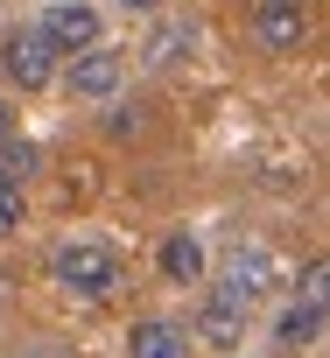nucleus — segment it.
<instances>
[{
	"label": "nucleus",
	"mask_w": 330,
	"mask_h": 358,
	"mask_svg": "<svg viewBox=\"0 0 330 358\" xmlns=\"http://www.w3.org/2000/svg\"><path fill=\"white\" fill-rule=\"evenodd\" d=\"M120 8H127V15H155V8H162V0H120Z\"/></svg>",
	"instance_id": "13"
},
{
	"label": "nucleus",
	"mask_w": 330,
	"mask_h": 358,
	"mask_svg": "<svg viewBox=\"0 0 330 358\" xmlns=\"http://www.w3.org/2000/svg\"><path fill=\"white\" fill-rule=\"evenodd\" d=\"M36 29H43V43H50L57 57H85V50L99 43V15L85 8V0H57Z\"/></svg>",
	"instance_id": "4"
},
{
	"label": "nucleus",
	"mask_w": 330,
	"mask_h": 358,
	"mask_svg": "<svg viewBox=\"0 0 330 358\" xmlns=\"http://www.w3.org/2000/svg\"><path fill=\"white\" fill-rule=\"evenodd\" d=\"M0 71H8V85L36 92V85H50L57 50L43 43V29H8V36H0Z\"/></svg>",
	"instance_id": "3"
},
{
	"label": "nucleus",
	"mask_w": 330,
	"mask_h": 358,
	"mask_svg": "<svg viewBox=\"0 0 330 358\" xmlns=\"http://www.w3.org/2000/svg\"><path fill=\"white\" fill-rule=\"evenodd\" d=\"M0 141H15V113H8V99H0Z\"/></svg>",
	"instance_id": "14"
},
{
	"label": "nucleus",
	"mask_w": 330,
	"mask_h": 358,
	"mask_svg": "<svg viewBox=\"0 0 330 358\" xmlns=\"http://www.w3.org/2000/svg\"><path fill=\"white\" fill-rule=\"evenodd\" d=\"M127 358H190V337H183V323H169V316H148V323H134Z\"/></svg>",
	"instance_id": "7"
},
{
	"label": "nucleus",
	"mask_w": 330,
	"mask_h": 358,
	"mask_svg": "<svg viewBox=\"0 0 330 358\" xmlns=\"http://www.w3.org/2000/svg\"><path fill=\"white\" fill-rule=\"evenodd\" d=\"M120 78H127V57L106 50V43H92L85 57H71V92H78V99H113Z\"/></svg>",
	"instance_id": "6"
},
{
	"label": "nucleus",
	"mask_w": 330,
	"mask_h": 358,
	"mask_svg": "<svg viewBox=\"0 0 330 358\" xmlns=\"http://www.w3.org/2000/svg\"><path fill=\"white\" fill-rule=\"evenodd\" d=\"M22 225V190H0V239Z\"/></svg>",
	"instance_id": "12"
},
{
	"label": "nucleus",
	"mask_w": 330,
	"mask_h": 358,
	"mask_svg": "<svg viewBox=\"0 0 330 358\" xmlns=\"http://www.w3.org/2000/svg\"><path fill=\"white\" fill-rule=\"evenodd\" d=\"M36 176V148L29 141H0V190H22Z\"/></svg>",
	"instance_id": "11"
},
{
	"label": "nucleus",
	"mask_w": 330,
	"mask_h": 358,
	"mask_svg": "<svg viewBox=\"0 0 330 358\" xmlns=\"http://www.w3.org/2000/svg\"><path fill=\"white\" fill-rule=\"evenodd\" d=\"M162 281H176V288L204 281V246H197L190 232H169V239H162Z\"/></svg>",
	"instance_id": "10"
},
{
	"label": "nucleus",
	"mask_w": 330,
	"mask_h": 358,
	"mask_svg": "<svg viewBox=\"0 0 330 358\" xmlns=\"http://www.w3.org/2000/svg\"><path fill=\"white\" fill-rule=\"evenodd\" d=\"M50 274H57V288H64V295H78V302H106V295L127 281L120 253H113V246H99V239H71V246H57Z\"/></svg>",
	"instance_id": "1"
},
{
	"label": "nucleus",
	"mask_w": 330,
	"mask_h": 358,
	"mask_svg": "<svg viewBox=\"0 0 330 358\" xmlns=\"http://www.w3.org/2000/svg\"><path fill=\"white\" fill-rule=\"evenodd\" d=\"M197 337L211 344V351H239V337H246V309H232V302H204L197 309Z\"/></svg>",
	"instance_id": "9"
},
{
	"label": "nucleus",
	"mask_w": 330,
	"mask_h": 358,
	"mask_svg": "<svg viewBox=\"0 0 330 358\" xmlns=\"http://www.w3.org/2000/svg\"><path fill=\"white\" fill-rule=\"evenodd\" d=\"M267 274H274L267 246H232V253H225V281H218V302H232V309H253V302H260V288H267Z\"/></svg>",
	"instance_id": "5"
},
{
	"label": "nucleus",
	"mask_w": 330,
	"mask_h": 358,
	"mask_svg": "<svg viewBox=\"0 0 330 358\" xmlns=\"http://www.w3.org/2000/svg\"><path fill=\"white\" fill-rule=\"evenodd\" d=\"M316 337H323V302H316V295L288 302L281 323H274V344H281V351H302V344H316Z\"/></svg>",
	"instance_id": "8"
},
{
	"label": "nucleus",
	"mask_w": 330,
	"mask_h": 358,
	"mask_svg": "<svg viewBox=\"0 0 330 358\" xmlns=\"http://www.w3.org/2000/svg\"><path fill=\"white\" fill-rule=\"evenodd\" d=\"M253 43L267 57H295L309 43V0H260L253 8Z\"/></svg>",
	"instance_id": "2"
}]
</instances>
